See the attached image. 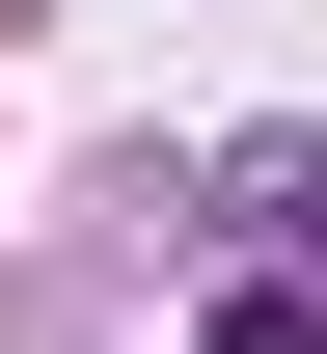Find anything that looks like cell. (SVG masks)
I'll use <instances>...</instances> for the list:
<instances>
[{"label":"cell","instance_id":"cell-1","mask_svg":"<svg viewBox=\"0 0 327 354\" xmlns=\"http://www.w3.org/2000/svg\"><path fill=\"white\" fill-rule=\"evenodd\" d=\"M218 354H327V272H245V300H218Z\"/></svg>","mask_w":327,"mask_h":354}]
</instances>
